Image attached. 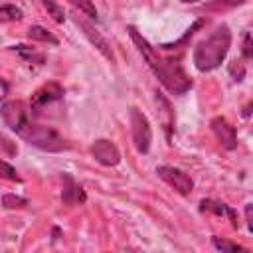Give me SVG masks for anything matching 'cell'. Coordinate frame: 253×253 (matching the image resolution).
<instances>
[{"label":"cell","instance_id":"obj_1","mask_svg":"<svg viewBox=\"0 0 253 253\" xmlns=\"http://www.w3.org/2000/svg\"><path fill=\"white\" fill-rule=\"evenodd\" d=\"M126 32H128L132 43L136 45L138 53L142 55V59L150 67V71L168 89V93H172V95H184L186 91L192 89V79H190V75L184 71V67L178 61L160 55L158 49L146 38H142V34L134 26H126Z\"/></svg>","mask_w":253,"mask_h":253},{"label":"cell","instance_id":"obj_2","mask_svg":"<svg viewBox=\"0 0 253 253\" xmlns=\"http://www.w3.org/2000/svg\"><path fill=\"white\" fill-rule=\"evenodd\" d=\"M229 47H231L229 26L227 24H219L208 38H204L202 42L196 43L194 53H192V61H194L196 69L202 71V73L213 71L223 63Z\"/></svg>","mask_w":253,"mask_h":253},{"label":"cell","instance_id":"obj_3","mask_svg":"<svg viewBox=\"0 0 253 253\" xmlns=\"http://www.w3.org/2000/svg\"><path fill=\"white\" fill-rule=\"evenodd\" d=\"M16 134L30 146H36L43 152H61V150L69 148L67 140L57 130H53L51 126H45V125H36L30 119L20 126V130Z\"/></svg>","mask_w":253,"mask_h":253},{"label":"cell","instance_id":"obj_4","mask_svg":"<svg viewBox=\"0 0 253 253\" xmlns=\"http://www.w3.org/2000/svg\"><path fill=\"white\" fill-rule=\"evenodd\" d=\"M128 121H130V134H132L134 148L140 154H146L150 150V142H152V126H150L148 117L140 109L130 107Z\"/></svg>","mask_w":253,"mask_h":253},{"label":"cell","instance_id":"obj_5","mask_svg":"<svg viewBox=\"0 0 253 253\" xmlns=\"http://www.w3.org/2000/svg\"><path fill=\"white\" fill-rule=\"evenodd\" d=\"M156 174L162 182H166L170 188H174L182 196H188L194 190V180L190 178V174H186L184 170H180L176 166H166V164L156 166Z\"/></svg>","mask_w":253,"mask_h":253},{"label":"cell","instance_id":"obj_6","mask_svg":"<svg viewBox=\"0 0 253 253\" xmlns=\"http://www.w3.org/2000/svg\"><path fill=\"white\" fill-rule=\"evenodd\" d=\"M63 97V87L55 81H49L45 85H42L40 89H36L32 93V99H30V111L34 117H38L42 113V109H45L47 105L59 101Z\"/></svg>","mask_w":253,"mask_h":253},{"label":"cell","instance_id":"obj_7","mask_svg":"<svg viewBox=\"0 0 253 253\" xmlns=\"http://www.w3.org/2000/svg\"><path fill=\"white\" fill-rule=\"evenodd\" d=\"M73 18H75V24L81 28V32H83V36L91 42V45H95L99 51H101V55L105 57V59H109L111 63H115V53H113V49H111V45H109V42L103 38V34L91 24V22H87L83 16H79L77 12L73 14Z\"/></svg>","mask_w":253,"mask_h":253},{"label":"cell","instance_id":"obj_8","mask_svg":"<svg viewBox=\"0 0 253 253\" xmlns=\"http://www.w3.org/2000/svg\"><path fill=\"white\" fill-rule=\"evenodd\" d=\"M0 119H2V123L10 130L18 132L20 126L28 121V111H26V107H24L22 101H6L0 107Z\"/></svg>","mask_w":253,"mask_h":253},{"label":"cell","instance_id":"obj_9","mask_svg":"<svg viewBox=\"0 0 253 253\" xmlns=\"http://www.w3.org/2000/svg\"><path fill=\"white\" fill-rule=\"evenodd\" d=\"M210 126H211V132L215 134L217 142L225 150H235L237 148V130L225 117H213L210 121Z\"/></svg>","mask_w":253,"mask_h":253},{"label":"cell","instance_id":"obj_10","mask_svg":"<svg viewBox=\"0 0 253 253\" xmlns=\"http://www.w3.org/2000/svg\"><path fill=\"white\" fill-rule=\"evenodd\" d=\"M91 154L103 166H117L121 162V152H119L117 144L109 138H97L91 144Z\"/></svg>","mask_w":253,"mask_h":253},{"label":"cell","instance_id":"obj_11","mask_svg":"<svg viewBox=\"0 0 253 253\" xmlns=\"http://www.w3.org/2000/svg\"><path fill=\"white\" fill-rule=\"evenodd\" d=\"M63 180V190H61V202L63 206H77V204H85L87 196H85V190L73 180L71 174L63 172L61 176Z\"/></svg>","mask_w":253,"mask_h":253},{"label":"cell","instance_id":"obj_12","mask_svg":"<svg viewBox=\"0 0 253 253\" xmlns=\"http://www.w3.org/2000/svg\"><path fill=\"white\" fill-rule=\"evenodd\" d=\"M200 211H204V213L208 211V213H213V215H223V217H227V219L231 221V225H233V227H237V225H239V221H237V211H235L231 206L223 204V202L204 198V200L200 202Z\"/></svg>","mask_w":253,"mask_h":253},{"label":"cell","instance_id":"obj_13","mask_svg":"<svg viewBox=\"0 0 253 253\" xmlns=\"http://www.w3.org/2000/svg\"><path fill=\"white\" fill-rule=\"evenodd\" d=\"M28 38L30 40H36V42H43V43H51V45H57L59 40L43 26H30L28 30Z\"/></svg>","mask_w":253,"mask_h":253},{"label":"cell","instance_id":"obj_14","mask_svg":"<svg viewBox=\"0 0 253 253\" xmlns=\"http://www.w3.org/2000/svg\"><path fill=\"white\" fill-rule=\"evenodd\" d=\"M24 12L22 8H18L16 4H2L0 6V22H16V20H22Z\"/></svg>","mask_w":253,"mask_h":253},{"label":"cell","instance_id":"obj_15","mask_svg":"<svg viewBox=\"0 0 253 253\" xmlns=\"http://www.w3.org/2000/svg\"><path fill=\"white\" fill-rule=\"evenodd\" d=\"M227 73L231 75V79L233 81H237V83H241L243 79H245V73H247V67H245V61L239 57H235V59H231V63L227 65Z\"/></svg>","mask_w":253,"mask_h":253},{"label":"cell","instance_id":"obj_16","mask_svg":"<svg viewBox=\"0 0 253 253\" xmlns=\"http://www.w3.org/2000/svg\"><path fill=\"white\" fill-rule=\"evenodd\" d=\"M211 245H213L217 251H221V253H237V251H247L245 247H241V245H237V243H233V241L221 239V237H217V235H213V237H211Z\"/></svg>","mask_w":253,"mask_h":253},{"label":"cell","instance_id":"obj_17","mask_svg":"<svg viewBox=\"0 0 253 253\" xmlns=\"http://www.w3.org/2000/svg\"><path fill=\"white\" fill-rule=\"evenodd\" d=\"M204 24H206L204 20L194 22V24H192V26L186 30V34H184V36H182L178 42H174V43H162L160 47H162V49H174V47H178V45H184V43H186V42H188V40H190V38H192V36H194V34H196V32H198L202 26H204Z\"/></svg>","mask_w":253,"mask_h":253},{"label":"cell","instance_id":"obj_18","mask_svg":"<svg viewBox=\"0 0 253 253\" xmlns=\"http://www.w3.org/2000/svg\"><path fill=\"white\" fill-rule=\"evenodd\" d=\"M42 4L47 10V16L53 18V22H57V24H63L65 22V12H63V8L55 0H42Z\"/></svg>","mask_w":253,"mask_h":253},{"label":"cell","instance_id":"obj_19","mask_svg":"<svg viewBox=\"0 0 253 253\" xmlns=\"http://www.w3.org/2000/svg\"><path fill=\"white\" fill-rule=\"evenodd\" d=\"M2 206L6 210H22V208L28 206V200L22 198V196H18V194H10L8 192V194L2 196Z\"/></svg>","mask_w":253,"mask_h":253},{"label":"cell","instance_id":"obj_20","mask_svg":"<svg viewBox=\"0 0 253 253\" xmlns=\"http://www.w3.org/2000/svg\"><path fill=\"white\" fill-rule=\"evenodd\" d=\"M14 49L28 61V63H38V65H42L43 63V55L42 53H38V51H34L32 47H26V45H14Z\"/></svg>","mask_w":253,"mask_h":253},{"label":"cell","instance_id":"obj_21","mask_svg":"<svg viewBox=\"0 0 253 253\" xmlns=\"http://www.w3.org/2000/svg\"><path fill=\"white\" fill-rule=\"evenodd\" d=\"M0 178L2 180H8V182H22L20 174L16 172V168L10 162H6L4 158H0Z\"/></svg>","mask_w":253,"mask_h":253},{"label":"cell","instance_id":"obj_22","mask_svg":"<svg viewBox=\"0 0 253 253\" xmlns=\"http://www.w3.org/2000/svg\"><path fill=\"white\" fill-rule=\"evenodd\" d=\"M81 14H85V16H89L91 20H97V8H95V4H93V0H69Z\"/></svg>","mask_w":253,"mask_h":253},{"label":"cell","instance_id":"obj_23","mask_svg":"<svg viewBox=\"0 0 253 253\" xmlns=\"http://www.w3.org/2000/svg\"><path fill=\"white\" fill-rule=\"evenodd\" d=\"M245 0H211L208 2V8L211 10H219V8H233V6H239L243 4Z\"/></svg>","mask_w":253,"mask_h":253},{"label":"cell","instance_id":"obj_24","mask_svg":"<svg viewBox=\"0 0 253 253\" xmlns=\"http://www.w3.org/2000/svg\"><path fill=\"white\" fill-rule=\"evenodd\" d=\"M251 55H253V47H251V34H249V32H245V36H243V45H241V59H243V61H249V59H251Z\"/></svg>","mask_w":253,"mask_h":253},{"label":"cell","instance_id":"obj_25","mask_svg":"<svg viewBox=\"0 0 253 253\" xmlns=\"http://www.w3.org/2000/svg\"><path fill=\"white\" fill-rule=\"evenodd\" d=\"M8 91H10V85H8V81L0 77V103H2L4 99H6V95H8Z\"/></svg>","mask_w":253,"mask_h":253},{"label":"cell","instance_id":"obj_26","mask_svg":"<svg viewBox=\"0 0 253 253\" xmlns=\"http://www.w3.org/2000/svg\"><path fill=\"white\" fill-rule=\"evenodd\" d=\"M251 211H253V204H247V206H245V219H247V227H249V231L253 229V217H251Z\"/></svg>","mask_w":253,"mask_h":253},{"label":"cell","instance_id":"obj_27","mask_svg":"<svg viewBox=\"0 0 253 253\" xmlns=\"http://www.w3.org/2000/svg\"><path fill=\"white\" fill-rule=\"evenodd\" d=\"M249 109H251V103L245 105V109H243V117H249Z\"/></svg>","mask_w":253,"mask_h":253},{"label":"cell","instance_id":"obj_28","mask_svg":"<svg viewBox=\"0 0 253 253\" xmlns=\"http://www.w3.org/2000/svg\"><path fill=\"white\" fill-rule=\"evenodd\" d=\"M184 4H196V2H202V0H182Z\"/></svg>","mask_w":253,"mask_h":253}]
</instances>
